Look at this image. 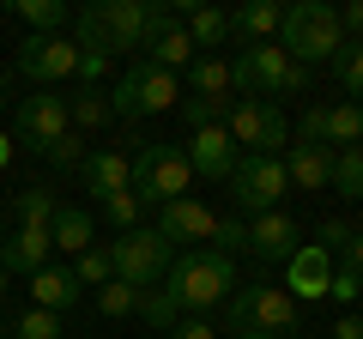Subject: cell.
Returning a JSON list of instances; mask_svg holds the SVG:
<instances>
[{
  "instance_id": "1",
  "label": "cell",
  "mask_w": 363,
  "mask_h": 339,
  "mask_svg": "<svg viewBox=\"0 0 363 339\" xmlns=\"http://www.w3.org/2000/svg\"><path fill=\"white\" fill-rule=\"evenodd\" d=\"M164 291L176 297V309L206 315L236 291V261L218 255V248H182L176 261H169V273H164Z\"/></svg>"
},
{
  "instance_id": "2",
  "label": "cell",
  "mask_w": 363,
  "mask_h": 339,
  "mask_svg": "<svg viewBox=\"0 0 363 339\" xmlns=\"http://www.w3.org/2000/svg\"><path fill=\"white\" fill-rule=\"evenodd\" d=\"M309 85V67H297L279 43H255L230 61V97H297Z\"/></svg>"
},
{
  "instance_id": "3",
  "label": "cell",
  "mask_w": 363,
  "mask_h": 339,
  "mask_svg": "<svg viewBox=\"0 0 363 339\" xmlns=\"http://www.w3.org/2000/svg\"><path fill=\"white\" fill-rule=\"evenodd\" d=\"M279 49H285L297 67H309V61H333V55L345 49L339 6H327V0H303V6H285V18H279Z\"/></svg>"
},
{
  "instance_id": "4",
  "label": "cell",
  "mask_w": 363,
  "mask_h": 339,
  "mask_svg": "<svg viewBox=\"0 0 363 339\" xmlns=\"http://www.w3.org/2000/svg\"><path fill=\"white\" fill-rule=\"evenodd\" d=\"M303 315L291 303V291L279 285H248L230 297V333L236 339H297Z\"/></svg>"
},
{
  "instance_id": "5",
  "label": "cell",
  "mask_w": 363,
  "mask_h": 339,
  "mask_svg": "<svg viewBox=\"0 0 363 339\" xmlns=\"http://www.w3.org/2000/svg\"><path fill=\"white\" fill-rule=\"evenodd\" d=\"M224 133L236 140L242 157H279V145L291 140V121H285V109L260 104V97H230V109H224Z\"/></svg>"
},
{
  "instance_id": "6",
  "label": "cell",
  "mask_w": 363,
  "mask_h": 339,
  "mask_svg": "<svg viewBox=\"0 0 363 339\" xmlns=\"http://www.w3.org/2000/svg\"><path fill=\"white\" fill-rule=\"evenodd\" d=\"M194 170H188V152L182 145H140L133 152V194L140 206H169V200L188 194Z\"/></svg>"
},
{
  "instance_id": "7",
  "label": "cell",
  "mask_w": 363,
  "mask_h": 339,
  "mask_svg": "<svg viewBox=\"0 0 363 339\" xmlns=\"http://www.w3.org/2000/svg\"><path fill=\"white\" fill-rule=\"evenodd\" d=\"M109 261H116V279H121V285L152 291V285H164L169 261H176V248H169L152 224H140V230H128L121 243H109Z\"/></svg>"
},
{
  "instance_id": "8",
  "label": "cell",
  "mask_w": 363,
  "mask_h": 339,
  "mask_svg": "<svg viewBox=\"0 0 363 339\" xmlns=\"http://www.w3.org/2000/svg\"><path fill=\"white\" fill-rule=\"evenodd\" d=\"M182 104V79L169 73V67H152V61H140L128 79L116 85V97H109V109L116 116H157V109H176Z\"/></svg>"
},
{
  "instance_id": "9",
  "label": "cell",
  "mask_w": 363,
  "mask_h": 339,
  "mask_svg": "<svg viewBox=\"0 0 363 339\" xmlns=\"http://www.w3.org/2000/svg\"><path fill=\"white\" fill-rule=\"evenodd\" d=\"M285 188H291L285 157H236V170H230V200L248 212V218H260V212H279Z\"/></svg>"
},
{
  "instance_id": "10",
  "label": "cell",
  "mask_w": 363,
  "mask_h": 339,
  "mask_svg": "<svg viewBox=\"0 0 363 339\" xmlns=\"http://www.w3.org/2000/svg\"><path fill=\"white\" fill-rule=\"evenodd\" d=\"M152 230L164 236L169 248H206L212 230H218V212H212L206 200L182 194V200H169V206H157V224H152Z\"/></svg>"
},
{
  "instance_id": "11",
  "label": "cell",
  "mask_w": 363,
  "mask_h": 339,
  "mask_svg": "<svg viewBox=\"0 0 363 339\" xmlns=\"http://www.w3.org/2000/svg\"><path fill=\"white\" fill-rule=\"evenodd\" d=\"M18 73L37 79V85L73 79L79 73V43L73 37H25V43H18Z\"/></svg>"
},
{
  "instance_id": "12",
  "label": "cell",
  "mask_w": 363,
  "mask_h": 339,
  "mask_svg": "<svg viewBox=\"0 0 363 339\" xmlns=\"http://www.w3.org/2000/svg\"><path fill=\"white\" fill-rule=\"evenodd\" d=\"M18 140L25 145H37V152H49L55 140H67L73 133V116H67V97H55V91H43V97H25L18 104Z\"/></svg>"
},
{
  "instance_id": "13",
  "label": "cell",
  "mask_w": 363,
  "mask_h": 339,
  "mask_svg": "<svg viewBox=\"0 0 363 339\" xmlns=\"http://www.w3.org/2000/svg\"><path fill=\"white\" fill-rule=\"evenodd\" d=\"M140 49H152V67H194V43H188V30H182L176 6H152V18H145V43Z\"/></svg>"
},
{
  "instance_id": "14",
  "label": "cell",
  "mask_w": 363,
  "mask_h": 339,
  "mask_svg": "<svg viewBox=\"0 0 363 339\" xmlns=\"http://www.w3.org/2000/svg\"><path fill=\"white\" fill-rule=\"evenodd\" d=\"M242 230H248V255H260V261H291L297 243H303V224L291 218V212H260Z\"/></svg>"
},
{
  "instance_id": "15",
  "label": "cell",
  "mask_w": 363,
  "mask_h": 339,
  "mask_svg": "<svg viewBox=\"0 0 363 339\" xmlns=\"http://www.w3.org/2000/svg\"><path fill=\"white\" fill-rule=\"evenodd\" d=\"M236 140L230 133H224V121L218 128H200L194 140H188V170H194V176H212V182H230V170H236Z\"/></svg>"
},
{
  "instance_id": "16",
  "label": "cell",
  "mask_w": 363,
  "mask_h": 339,
  "mask_svg": "<svg viewBox=\"0 0 363 339\" xmlns=\"http://www.w3.org/2000/svg\"><path fill=\"white\" fill-rule=\"evenodd\" d=\"M291 303H315V297H327V285H333V248H321V243H309V248H297V255H291Z\"/></svg>"
},
{
  "instance_id": "17",
  "label": "cell",
  "mask_w": 363,
  "mask_h": 339,
  "mask_svg": "<svg viewBox=\"0 0 363 339\" xmlns=\"http://www.w3.org/2000/svg\"><path fill=\"white\" fill-rule=\"evenodd\" d=\"M85 188L97 200H109V194H128L133 188V157L128 152H116V145H104V152H85Z\"/></svg>"
},
{
  "instance_id": "18",
  "label": "cell",
  "mask_w": 363,
  "mask_h": 339,
  "mask_svg": "<svg viewBox=\"0 0 363 339\" xmlns=\"http://www.w3.org/2000/svg\"><path fill=\"white\" fill-rule=\"evenodd\" d=\"M49 255H55V243H49V230H30V224H18L13 236H6V248H0V273L13 279V273H43L49 267Z\"/></svg>"
},
{
  "instance_id": "19",
  "label": "cell",
  "mask_w": 363,
  "mask_h": 339,
  "mask_svg": "<svg viewBox=\"0 0 363 339\" xmlns=\"http://www.w3.org/2000/svg\"><path fill=\"white\" fill-rule=\"evenodd\" d=\"M97 18H104V30H109V55H116V49H140V43H145V18H152V6H145V0H104Z\"/></svg>"
},
{
  "instance_id": "20",
  "label": "cell",
  "mask_w": 363,
  "mask_h": 339,
  "mask_svg": "<svg viewBox=\"0 0 363 339\" xmlns=\"http://www.w3.org/2000/svg\"><path fill=\"white\" fill-rule=\"evenodd\" d=\"M285 176L303 194H321V188H333V152H327V145H291Z\"/></svg>"
},
{
  "instance_id": "21",
  "label": "cell",
  "mask_w": 363,
  "mask_h": 339,
  "mask_svg": "<svg viewBox=\"0 0 363 339\" xmlns=\"http://www.w3.org/2000/svg\"><path fill=\"white\" fill-rule=\"evenodd\" d=\"M79 279H73V267H43V273H30V297H37V309H49V315H61V309H73L79 303Z\"/></svg>"
},
{
  "instance_id": "22",
  "label": "cell",
  "mask_w": 363,
  "mask_h": 339,
  "mask_svg": "<svg viewBox=\"0 0 363 339\" xmlns=\"http://www.w3.org/2000/svg\"><path fill=\"white\" fill-rule=\"evenodd\" d=\"M321 145H327V152L363 145V104H333V109H321Z\"/></svg>"
},
{
  "instance_id": "23",
  "label": "cell",
  "mask_w": 363,
  "mask_h": 339,
  "mask_svg": "<svg viewBox=\"0 0 363 339\" xmlns=\"http://www.w3.org/2000/svg\"><path fill=\"white\" fill-rule=\"evenodd\" d=\"M91 236H97V224H91V212H79V206H61L55 224H49V243L61 248V255H73V261L91 248Z\"/></svg>"
},
{
  "instance_id": "24",
  "label": "cell",
  "mask_w": 363,
  "mask_h": 339,
  "mask_svg": "<svg viewBox=\"0 0 363 339\" xmlns=\"http://www.w3.org/2000/svg\"><path fill=\"white\" fill-rule=\"evenodd\" d=\"M279 18H285V6H272V0H248L242 13H230V30L255 49V43H267V37H279Z\"/></svg>"
},
{
  "instance_id": "25",
  "label": "cell",
  "mask_w": 363,
  "mask_h": 339,
  "mask_svg": "<svg viewBox=\"0 0 363 339\" xmlns=\"http://www.w3.org/2000/svg\"><path fill=\"white\" fill-rule=\"evenodd\" d=\"M176 18H182V30H188L194 49H218L230 37V13H218V6H182Z\"/></svg>"
},
{
  "instance_id": "26",
  "label": "cell",
  "mask_w": 363,
  "mask_h": 339,
  "mask_svg": "<svg viewBox=\"0 0 363 339\" xmlns=\"http://www.w3.org/2000/svg\"><path fill=\"white\" fill-rule=\"evenodd\" d=\"M188 79H194V91L212 97V104H230V61H218V55H200L194 67H188Z\"/></svg>"
},
{
  "instance_id": "27",
  "label": "cell",
  "mask_w": 363,
  "mask_h": 339,
  "mask_svg": "<svg viewBox=\"0 0 363 339\" xmlns=\"http://www.w3.org/2000/svg\"><path fill=\"white\" fill-rule=\"evenodd\" d=\"M18 18L37 25V37H67V25H73V13L61 0H18Z\"/></svg>"
},
{
  "instance_id": "28",
  "label": "cell",
  "mask_w": 363,
  "mask_h": 339,
  "mask_svg": "<svg viewBox=\"0 0 363 339\" xmlns=\"http://www.w3.org/2000/svg\"><path fill=\"white\" fill-rule=\"evenodd\" d=\"M55 212H61V200H55L49 188H25V194H18V224H30V230H49Z\"/></svg>"
},
{
  "instance_id": "29",
  "label": "cell",
  "mask_w": 363,
  "mask_h": 339,
  "mask_svg": "<svg viewBox=\"0 0 363 339\" xmlns=\"http://www.w3.org/2000/svg\"><path fill=\"white\" fill-rule=\"evenodd\" d=\"M333 188L351 200H363V145H345V152H333Z\"/></svg>"
},
{
  "instance_id": "30",
  "label": "cell",
  "mask_w": 363,
  "mask_h": 339,
  "mask_svg": "<svg viewBox=\"0 0 363 339\" xmlns=\"http://www.w3.org/2000/svg\"><path fill=\"white\" fill-rule=\"evenodd\" d=\"M133 315H145L152 327H176L182 321V309H176V297H169L164 285H152V291H140V303H133Z\"/></svg>"
},
{
  "instance_id": "31",
  "label": "cell",
  "mask_w": 363,
  "mask_h": 339,
  "mask_svg": "<svg viewBox=\"0 0 363 339\" xmlns=\"http://www.w3.org/2000/svg\"><path fill=\"white\" fill-rule=\"evenodd\" d=\"M73 279H79V285H109V279H116V261H109V248H104V243H91L85 255L73 261Z\"/></svg>"
},
{
  "instance_id": "32",
  "label": "cell",
  "mask_w": 363,
  "mask_h": 339,
  "mask_svg": "<svg viewBox=\"0 0 363 339\" xmlns=\"http://www.w3.org/2000/svg\"><path fill=\"white\" fill-rule=\"evenodd\" d=\"M133 303H140V291L121 285V279H109V285H97V309L109 315V321H121V315H133Z\"/></svg>"
},
{
  "instance_id": "33",
  "label": "cell",
  "mask_w": 363,
  "mask_h": 339,
  "mask_svg": "<svg viewBox=\"0 0 363 339\" xmlns=\"http://www.w3.org/2000/svg\"><path fill=\"white\" fill-rule=\"evenodd\" d=\"M67 116H73V128H104L116 109H109L97 91H85V97H67Z\"/></svg>"
},
{
  "instance_id": "34",
  "label": "cell",
  "mask_w": 363,
  "mask_h": 339,
  "mask_svg": "<svg viewBox=\"0 0 363 339\" xmlns=\"http://www.w3.org/2000/svg\"><path fill=\"white\" fill-rule=\"evenodd\" d=\"M104 212H109V224L128 236V230H140V212H145V206H140V194L128 188V194H109V200H104Z\"/></svg>"
},
{
  "instance_id": "35",
  "label": "cell",
  "mask_w": 363,
  "mask_h": 339,
  "mask_svg": "<svg viewBox=\"0 0 363 339\" xmlns=\"http://www.w3.org/2000/svg\"><path fill=\"white\" fill-rule=\"evenodd\" d=\"M333 73H339V85H345L351 97H363V43H351V49L333 55Z\"/></svg>"
},
{
  "instance_id": "36",
  "label": "cell",
  "mask_w": 363,
  "mask_h": 339,
  "mask_svg": "<svg viewBox=\"0 0 363 339\" xmlns=\"http://www.w3.org/2000/svg\"><path fill=\"white\" fill-rule=\"evenodd\" d=\"M13 333L18 339H61V315H49V309H25L13 321Z\"/></svg>"
},
{
  "instance_id": "37",
  "label": "cell",
  "mask_w": 363,
  "mask_h": 339,
  "mask_svg": "<svg viewBox=\"0 0 363 339\" xmlns=\"http://www.w3.org/2000/svg\"><path fill=\"white\" fill-rule=\"evenodd\" d=\"M176 109H182V121H188V128L200 133V128H218V116H224L230 104H212V97H182Z\"/></svg>"
},
{
  "instance_id": "38",
  "label": "cell",
  "mask_w": 363,
  "mask_h": 339,
  "mask_svg": "<svg viewBox=\"0 0 363 339\" xmlns=\"http://www.w3.org/2000/svg\"><path fill=\"white\" fill-rule=\"evenodd\" d=\"M212 243H218V255H248V230H242V218H218V230H212Z\"/></svg>"
},
{
  "instance_id": "39",
  "label": "cell",
  "mask_w": 363,
  "mask_h": 339,
  "mask_svg": "<svg viewBox=\"0 0 363 339\" xmlns=\"http://www.w3.org/2000/svg\"><path fill=\"white\" fill-rule=\"evenodd\" d=\"M43 157H49V164H61V170H79V164H85V140H79V133H67V140H55Z\"/></svg>"
},
{
  "instance_id": "40",
  "label": "cell",
  "mask_w": 363,
  "mask_h": 339,
  "mask_svg": "<svg viewBox=\"0 0 363 339\" xmlns=\"http://www.w3.org/2000/svg\"><path fill=\"white\" fill-rule=\"evenodd\" d=\"M327 297H339V303H345V309H351V303L363 297V279L351 273V267H333V285H327Z\"/></svg>"
},
{
  "instance_id": "41",
  "label": "cell",
  "mask_w": 363,
  "mask_h": 339,
  "mask_svg": "<svg viewBox=\"0 0 363 339\" xmlns=\"http://www.w3.org/2000/svg\"><path fill=\"white\" fill-rule=\"evenodd\" d=\"M109 73V55H85V49H79V73L73 79H104Z\"/></svg>"
},
{
  "instance_id": "42",
  "label": "cell",
  "mask_w": 363,
  "mask_h": 339,
  "mask_svg": "<svg viewBox=\"0 0 363 339\" xmlns=\"http://www.w3.org/2000/svg\"><path fill=\"white\" fill-rule=\"evenodd\" d=\"M339 30H345V37H363V0L339 6Z\"/></svg>"
},
{
  "instance_id": "43",
  "label": "cell",
  "mask_w": 363,
  "mask_h": 339,
  "mask_svg": "<svg viewBox=\"0 0 363 339\" xmlns=\"http://www.w3.org/2000/svg\"><path fill=\"white\" fill-rule=\"evenodd\" d=\"M333 339H363V315H357V309H345V315L333 321Z\"/></svg>"
},
{
  "instance_id": "44",
  "label": "cell",
  "mask_w": 363,
  "mask_h": 339,
  "mask_svg": "<svg viewBox=\"0 0 363 339\" xmlns=\"http://www.w3.org/2000/svg\"><path fill=\"white\" fill-rule=\"evenodd\" d=\"M169 339H218V333H212L206 321H176V327H169Z\"/></svg>"
},
{
  "instance_id": "45",
  "label": "cell",
  "mask_w": 363,
  "mask_h": 339,
  "mask_svg": "<svg viewBox=\"0 0 363 339\" xmlns=\"http://www.w3.org/2000/svg\"><path fill=\"white\" fill-rule=\"evenodd\" d=\"M333 243H351V224H339V218L321 224V248H333Z\"/></svg>"
},
{
  "instance_id": "46",
  "label": "cell",
  "mask_w": 363,
  "mask_h": 339,
  "mask_svg": "<svg viewBox=\"0 0 363 339\" xmlns=\"http://www.w3.org/2000/svg\"><path fill=\"white\" fill-rule=\"evenodd\" d=\"M345 267L363 279V230H351V243H345Z\"/></svg>"
},
{
  "instance_id": "47",
  "label": "cell",
  "mask_w": 363,
  "mask_h": 339,
  "mask_svg": "<svg viewBox=\"0 0 363 339\" xmlns=\"http://www.w3.org/2000/svg\"><path fill=\"white\" fill-rule=\"evenodd\" d=\"M303 145H321V109H303Z\"/></svg>"
},
{
  "instance_id": "48",
  "label": "cell",
  "mask_w": 363,
  "mask_h": 339,
  "mask_svg": "<svg viewBox=\"0 0 363 339\" xmlns=\"http://www.w3.org/2000/svg\"><path fill=\"white\" fill-rule=\"evenodd\" d=\"M6 157H13V140H6V133H0V164H6Z\"/></svg>"
},
{
  "instance_id": "49",
  "label": "cell",
  "mask_w": 363,
  "mask_h": 339,
  "mask_svg": "<svg viewBox=\"0 0 363 339\" xmlns=\"http://www.w3.org/2000/svg\"><path fill=\"white\" fill-rule=\"evenodd\" d=\"M6 291H13V279H6V273H0V303H6Z\"/></svg>"
},
{
  "instance_id": "50",
  "label": "cell",
  "mask_w": 363,
  "mask_h": 339,
  "mask_svg": "<svg viewBox=\"0 0 363 339\" xmlns=\"http://www.w3.org/2000/svg\"><path fill=\"white\" fill-rule=\"evenodd\" d=\"M0 109H6V85H0Z\"/></svg>"
}]
</instances>
